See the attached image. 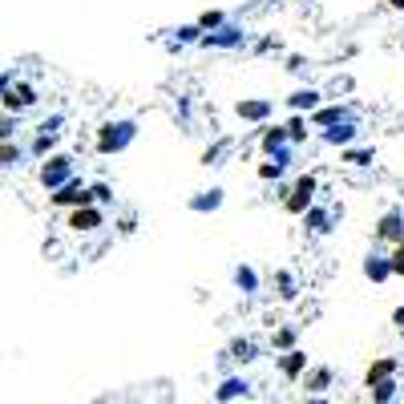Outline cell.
Here are the masks:
<instances>
[{"label": "cell", "instance_id": "cell-13", "mask_svg": "<svg viewBox=\"0 0 404 404\" xmlns=\"http://www.w3.org/2000/svg\"><path fill=\"white\" fill-rule=\"evenodd\" d=\"M404 235V206H388L376 223V239L380 243H396Z\"/></svg>", "mask_w": 404, "mask_h": 404}, {"label": "cell", "instance_id": "cell-3", "mask_svg": "<svg viewBox=\"0 0 404 404\" xmlns=\"http://www.w3.org/2000/svg\"><path fill=\"white\" fill-rule=\"evenodd\" d=\"M247 45H251V33L243 25H235V21H227V25H218L198 37V49H247Z\"/></svg>", "mask_w": 404, "mask_h": 404}, {"label": "cell", "instance_id": "cell-8", "mask_svg": "<svg viewBox=\"0 0 404 404\" xmlns=\"http://www.w3.org/2000/svg\"><path fill=\"white\" fill-rule=\"evenodd\" d=\"M360 114H352V117H344V122H336V126H328V129H319V142L324 146H331V150H344V146H352V142H360Z\"/></svg>", "mask_w": 404, "mask_h": 404}, {"label": "cell", "instance_id": "cell-25", "mask_svg": "<svg viewBox=\"0 0 404 404\" xmlns=\"http://www.w3.org/2000/svg\"><path fill=\"white\" fill-rule=\"evenodd\" d=\"M16 129H21V114H9V110H0V138H4V142L16 138Z\"/></svg>", "mask_w": 404, "mask_h": 404}, {"label": "cell", "instance_id": "cell-4", "mask_svg": "<svg viewBox=\"0 0 404 404\" xmlns=\"http://www.w3.org/2000/svg\"><path fill=\"white\" fill-rule=\"evenodd\" d=\"M316 194H319V178H316V174H299V178L287 186V194H283V211L299 218L303 211L316 202Z\"/></svg>", "mask_w": 404, "mask_h": 404}, {"label": "cell", "instance_id": "cell-29", "mask_svg": "<svg viewBox=\"0 0 404 404\" xmlns=\"http://www.w3.org/2000/svg\"><path fill=\"white\" fill-rule=\"evenodd\" d=\"M388 263H392V275H404V255H388Z\"/></svg>", "mask_w": 404, "mask_h": 404}, {"label": "cell", "instance_id": "cell-9", "mask_svg": "<svg viewBox=\"0 0 404 404\" xmlns=\"http://www.w3.org/2000/svg\"><path fill=\"white\" fill-rule=\"evenodd\" d=\"M49 202H53V206H61V211H69V206H85V202H89L85 178H81V174L65 178L57 190H49Z\"/></svg>", "mask_w": 404, "mask_h": 404}, {"label": "cell", "instance_id": "cell-31", "mask_svg": "<svg viewBox=\"0 0 404 404\" xmlns=\"http://www.w3.org/2000/svg\"><path fill=\"white\" fill-rule=\"evenodd\" d=\"M384 4H388L392 13H404V0H384Z\"/></svg>", "mask_w": 404, "mask_h": 404}, {"label": "cell", "instance_id": "cell-32", "mask_svg": "<svg viewBox=\"0 0 404 404\" xmlns=\"http://www.w3.org/2000/svg\"><path fill=\"white\" fill-rule=\"evenodd\" d=\"M396 324H400V328H404V307H400V312H396Z\"/></svg>", "mask_w": 404, "mask_h": 404}, {"label": "cell", "instance_id": "cell-11", "mask_svg": "<svg viewBox=\"0 0 404 404\" xmlns=\"http://www.w3.org/2000/svg\"><path fill=\"white\" fill-rule=\"evenodd\" d=\"M340 215H344V206H319V202H312L299 218H303V227L312 230V235H328Z\"/></svg>", "mask_w": 404, "mask_h": 404}, {"label": "cell", "instance_id": "cell-10", "mask_svg": "<svg viewBox=\"0 0 404 404\" xmlns=\"http://www.w3.org/2000/svg\"><path fill=\"white\" fill-rule=\"evenodd\" d=\"M235 117L239 122H251V126H263L275 117V101L271 97H239L235 101Z\"/></svg>", "mask_w": 404, "mask_h": 404}, {"label": "cell", "instance_id": "cell-27", "mask_svg": "<svg viewBox=\"0 0 404 404\" xmlns=\"http://www.w3.org/2000/svg\"><path fill=\"white\" fill-rule=\"evenodd\" d=\"M388 372H392V360H380V364L372 368V372H368V380H384Z\"/></svg>", "mask_w": 404, "mask_h": 404}, {"label": "cell", "instance_id": "cell-5", "mask_svg": "<svg viewBox=\"0 0 404 404\" xmlns=\"http://www.w3.org/2000/svg\"><path fill=\"white\" fill-rule=\"evenodd\" d=\"M65 227L77 230V235H93V230L105 227V206H97V202H85V206H69V215H65Z\"/></svg>", "mask_w": 404, "mask_h": 404}, {"label": "cell", "instance_id": "cell-17", "mask_svg": "<svg viewBox=\"0 0 404 404\" xmlns=\"http://www.w3.org/2000/svg\"><path fill=\"white\" fill-rule=\"evenodd\" d=\"M340 162L360 170V166H372V162H376V150H372V146H356V142H352V146H344V150H340Z\"/></svg>", "mask_w": 404, "mask_h": 404}, {"label": "cell", "instance_id": "cell-21", "mask_svg": "<svg viewBox=\"0 0 404 404\" xmlns=\"http://www.w3.org/2000/svg\"><path fill=\"white\" fill-rule=\"evenodd\" d=\"M364 275H368V279H388V275H392L388 255H368V259H364Z\"/></svg>", "mask_w": 404, "mask_h": 404}, {"label": "cell", "instance_id": "cell-28", "mask_svg": "<svg viewBox=\"0 0 404 404\" xmlns=\"http://www.w3.org/2000/svg\"><path fill=\"white\" fill-rule=\"evenodd\" d=\"M283 368H287L291 376H295V372L303 368V356H299V352H291V356H287V364H283Z\"/></svg>", "mask_w": 404, "mask_h": 404}, {"label": "cell", "instance_id": "cell-22", "mask_svg": "<svg viewBox=\"0 0 404 404\" xmlns=\"http://www.w3.org/2000/svg\"><path fill=\"white\" fill-rule=\"evenodd\" d=\"M230 16H227V9H202L198 13V21L194 25L202 28V33H211V28H218V25H227Z\"/></svg>", "mask_w": 404, "mask_h": 404}, {"label": "cell", "instance_id": "cell-23", "mask_svg": "<svg viewBox=\"0 0 404 404\" xmlns=\"http://www.w3.org/2000/svg\"><path fill=\"white\" fill-rule=\"evenodd\" d=\"M21 158H25V150H21V146H16L13 138H9V142L0 138V170H9V166H16Z\"/></svg>", "mask_w": 404, "mask_h": 404}, {"label": "cell", "instance_id": "cell-16", "mask_svg": "<svg viewBox=\"0 0 404 404\" xmlns=\"http://www.w3.org/2000/svg\"><path fill=\"white\" fill-rule=\"evenodd\" d=\"M283 129H287V142H291V146H303V142L312 138V126H307V114H295V110H291V117L283 122Z\"/></svg>", "mask_w": 404, "mask_h": 404}, {"label": "cell", "instance_id": "cell-14", "mask_svg": "<svg viewBox=\"0 0 404 404\" xmlns=\"http://www.w3.org/2000/svg\"><path fill=\"white\" fill-rule=\"evenodd\" d=\"M223 202H227V190L211 186V190H198V194L186 202V211H194V215H215V211H223Z\"/></svg>", "mask_w": 404, "mask_h": 404}, {"label": "cell", "instance_id": "cell-20", "mask_svg": "<svg viewBox=\"0 0 404 404\" xmlns=\"http://www.w3.org/2000/svg\"><path fill=\"white\" fill-rule=\"evenodd\" d=\"M57 142H61V134H45V129H37V138L28 142V154H33V158H45V154H53L57 150Z\"/></svg>", "mask_w": 404, "mask_h": 404}, {"label": "cell", "instance_id": "cell-1", "mask_svg": "<svg viewBox=\"0 0 404 404\" xmlns=\"http://www.w3.org/2000/svg\"><path fill=\"white\" fill-rule=\"evenodd\" d=\"M134 142H138V117H105L93 134V150L101 158H114V154H126Z\"/></svg>", "mask_w": 404, "mask_h": 404}, {"label": "cell", "instance_id": "cell-7", "mask_svg": "<svg viewBox=\"0 0 404 404\" xmlns=\"http://www.w3.org/2000/svg\"><path fill=\"white\" fill-rule=\"evenodd\" d=\"M37 101H41L37 85H28V81H13V85L0 93V110H9V114H28Z\"/></svg>", "mask_w": 404, "mask_h": 404}, {"label": "cell", "instance_id": "cell-6", "mask_svg": "<svg viewBox=\"0 0 404 404\" xmlns=\"http://www.w3.org/2000/svg\"><path fill=\"white\" fill-rule=\"evenodd\" d=\"M352 114H360V105H356V101H331V105L319 101L316 110L307 114V126H312V129H328V126H336V122H344V117H352Z\"/></svg>", "mask_w": 404, "mask_h": 404}, {"label": "cell", "instance_id": "cell-33", "mask_svg": "<svg viewBox=\"0 0 404 404\" xmlns=\"http://www.w3.org/2000/svg\"><path fill=\"white\" fill-rule=\"evenodd\" d=\"M400 49H404V41H400Z\"/></svg>", "mask_w": 404, "mask_h": 404}, {"label": "cell", "instance_id": "cell-24", "mask_svg": "<svg viewBox=\"0 0 404 404\" xmlns=\"http://www.w3.org/2000/svg\"><path fill=\"white\" fill-rule=\"evenodd\" d=\"M85 190H89V202H97V206L114 202V186L110 182H85Z\"/></svg>", "mask_w": 404, "mask_h": 404}, {"label": "cell", "instance_id": "cell-19", "mask_svg": "<svg viewBox=\"0 0 404 404\" xmlns=\"http://www.w3.org/2000/svg\"><path fill=\"white\" fill-rule=\"evenodd\" d=\"M198 37H202L198 25H178V28H170L166 45H170V49H178V45H198Z\"/></svg>", "mask_w": 404, "mask_h": 404}, {"label": "cell", "instance_id": "cell-2", "mask_svg": "<svg viewBox=\"0 0 404 404\" xmlns=\"http://www.w3.org/2000/svg\"><path fill=\"white\" fill-rule=\"evenodd\" d=\"M73 174H77L73 154H45V158H41V170H37V182L45 190H57L65 178H73Z\"/></svg>", "mask_w": 404, "mask_h": 404}, {"label": "cell", "instance_id": "cell-15", "mask_svg": "<svg viewBox=\"0 0 404 404\" xmlns=\"http://www.w3.org/2000/svg\"><path fill=\"white\" fill-rule=\"evenodd\" d=\"M287 101V110H295V114H312L319 101H324V89H316V85H299L291 97H283Z\"/></svg>", "mask_w": 404, "mask_h": 404}, {"label": "cell", "instance_id": "cell-26", "mask_svg": "<svg viewBox=\"0 0 404 404\" xmlns=\"http://www.w3.org/2000/svg\"><path fill=\"white\" fill-rule=\"evenodd\" d=\"M235 283H239V287H247V291H255V283H259V279H255L251 267H239V271H235Z\"/></svg>", "mask_w": 404, "mask_h": 404}, {"label": "cell", "instance_id": "cell-12", "mask_svg": "<svg viewBox=\"0 0 404 404\" xmlns=\"http://www.w3.org/2000/svg\"><path fill=\"white\" fill-rule=\"evenodd\" d=\"M255 129H259V154H263V158H271L275 150L291 146V142H287V129H283V122H263V126H255Z\"/></svg>", "mask_w": 404, "mask_h": 404}, {"label": "cell", "instance_id": "cell-30", "mask_svg": "<svg viewBox=\"0 0 404 404\" xmlns=\"http://www.w3.org/2000/svg\"><path fill=\"white\" fill-rule=\"evenodd\" d=\"M13 81H16V73H0V93H4L9 85H13Z\"/></svg>", "mask_w": 404, "mask_h": 404}, {"label": "cell", "instance_id": "cell-18", "mask_svg": "<svg viewBox=\"0 0 404 404\" xmlns=\"http://www.w3.org/2000/svg\"><path fill=\"white\" fill-rule=\"evenodd\" d=\"M230 150H235V138H218L215 146H206V150H202L198 162L202 166H223V158H227Z\"/></svg>", "mask_w": 404, "mask_h": 404}]
</instances>
